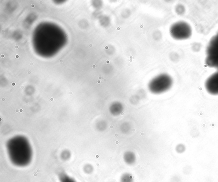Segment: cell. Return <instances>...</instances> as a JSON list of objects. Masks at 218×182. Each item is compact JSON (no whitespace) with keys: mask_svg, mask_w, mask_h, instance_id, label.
Returning <instances> with one entry per match:
<instances>
[{"mask_svg":"<svg viewBox=\"0 0 218 182\" xmlns=\"http://www.w3.org/2000/svg\"><path fill=\"white\" fill-rule=\"evenodd\" d=\"M205 63L209 67L218 69V32L212 37L207 46Z\"/></svg>","mask_w":218,"mask_h":182,"instance_id":"6da1fadb","label":"cell"},{"mask_svg":"<svg viewBox=\"0 0 218 182\" xmlns=\"http://www.w3.org/2000/svg\"><path fill=\"white\" fill-rule=\"evenodd\" d=\"M170 33L173 38L176 40H186L191 36L192 30L188 23L184 21H179L171 26Z\"/></svg>","mask_w":218,"mask_h":182,"instance_id":"7a4b0ae2","label":"cell"},{"mask_svg":"<svg viewBox=\"0 0 218 182\" xmlns=\"http://www.w3.org/2000/svg\"><path fill=\"white\" fill-rule=\"evenodd\" d=\"M207 92L212 95H218V72L209 77L205 83Z\"/></svg>","mask_w":218,"mask_h":182,"instance_id":"3957f363","label":"cell"},{"mask_svg":"<svg viewBox=\"0 0 218 182\" xmlns=\"http://www.w3.org/2000/svg\"><path fill=\"white\" fill-rule=\"evenodd\" d=\"M60 180H61V182H76L72 178L65 175L62 176Z\"/></svg>","mask_w":218,"mask_h":182,"instance_id":"277c9868","label":"cell"},{"mask_svg":"<svg viewBox=\"0 0 218 182\" xmlns=\"http://www.w3.org/2000/svg\"><path fill=\"white\" fill-rule=\"evenodd\" d=\"M16 83L15 82H13L12 83V85L13 87H15V86H16Z\"/></svg>","mask_w":218,"mask_h":182,"instance_id":"5b68a950","label":"cell"},{"mask_svg":"<svg viewBox=\"0 0 218 182\" xmlns=\"http://www.w3.org/2000/svg\"><path fill=\"white\" fill-rule=\"evenodd\" d=\"M19 58H20V56H19V55H16V59H18Z\"/></svg>","mask_w":218,"mask_h":182,"instance_id":"8992f818","label":"cell"},{"mask_svg":"<svg viewBox=\"0 0 218 182\" xmlns=\"http://www.w3.org/2000/svg\"><path fill=\"white\" fill-rule=\"evenodd\" d=\"M31 6L32 8H34L35 5L34 4H31Z\"/></svg>","mask_w":218,"mask_h":182,"instance_id":"52a82bcc","label":"cell"},{"mask_svg":"<svg viewBox=\"0 0 218 182\" xmlns=\"http://www.w3.org/2000/svg\"><path fill=\"white\" fill-rule=\"evenodd\" d=\"M27 73H28L29 75H30V74H31L32 72H31L30 71H29L28 72H27Z\"/></svg>","mask_w":218,"mask_h":182,"instance_id":"ba28073f","label":"cell"},{"mask_svg":"<svg viewBox=\"0 0 218 182\" xmlns=\"http://www.w3.org/2000/svg\"><path fill=\"white\" fill-rule=\"evenodd\" d=\"M18 48L19 47L18 46L16 45L15 46V49H18Z\"/></svg>","mask_w":218,"mask_h":182,"instance_id":"9c48e42d","label":"cell"},{"mask_svg":"<svg viewBox=\"0 0 218 182\" xmlns=\"http://www.w3.org/2000/svg\"><path fill=\"white\" fill-rule=\"evenodd\" d=\"M16 111V113H18V112H19V110L18 109H16V111Z\"/></svg>","mask_w":218,"mask_h":182,"instance_id":"30bf717a","label":"cell"},{"mask_svg":"<svg viewBox=\"0 0 218 182\" xmlns=\"http://www.w3.org/2000/svg\"><path fill=\"white\" fill-rule=\"evenodd\" d=\"M1 57L2 58H4L5 57L4 55L2 54V55H1Z\"/></svg>","mask_w":218,"mask_h":182,"instance_id":"8fae6325","label":"cell"},{"mask_svg":"<svg viewBox=\"0 0 218 182\" xmlns=\"http://www.w3.org/2000/svg\"><path fill=\"white\" fill-rule=\"evenodd\" d=\"M63 62V61L61 59L60 60V63H62Z\"/></svg>","mask_w":218,"mask_h":182,"instance_id":"7c38bea8","label":"cell"},{"mask_svg":"<svg viewBox=\"0 0 218 182\" xmlns=\"http://www.w3.org/2000/svg\"><path fill=\"white\" fill-rule=\"evenodd\" d=\"M50 100L51 101H53V100H54V99H53V98H52H52H50Z\"/></svg>","mask_w":218,"mask_h":182,"instance_id":"4fadbf2b","label":"cell"},{"mask_svg":"<svg viewBox=\"0 0 218 182\" xmlns=\"http://www.w3.org/2000/svg\"><path fill=\"white\" fill-rule=\"evenodd\" d=\"M2 100L3 101H5V98H3L2 99Z\"/></svg>","mask_w":218,"mask_h":182,"instance_id":"5bb4252c","label":"cell"},{"mask_svg":"<svg viewBox=\"0 0 218 182\" xmlns=\"http://www.w3.org/2000/svg\"><path fill=\"white\" fill-rule=\"evenodd\" d=\"M69 95H71L73 94V92H69Z\"/></svg>","mask_w":218,"mask_h":182,"instance_id":"9a60e30c","label":"cell"},{"mask_svg":"<svg viewBox=\"0 0 218 182\" xmlns=\"http://www.w3.org/2000/svg\"><path fill=\"white\" fill-rule=\"evenodd\" d=\"M21 89H24V86H22L21 87Z\"/></svg>","mask_w":218,"mask_h":182,"instance_id":"2e32d148","label":"cell"},{"mask_svg":"<svg viewBox=\"0 0 218 182\" xmlns=\"http://www.w3.org/2000/svg\"><path fill=\"white\" fill-rule=\"evenodd\" d=\"M20 112H23V110L22 109H21L20 110Z\"/></svg>","mask_w":218,"mask_h":182,"instance_id":"e0dca14e","label":"cell"},{"mask_svg":"<svg viewBox=\"0 0 218 182\" xmlns=\"http://www.w3.org/2000/svg\"><path fill=\"white\" fill-rule=\"evenodd\" d=\"M30 65L31 66H33V63H30Z\"/></svg>","mask_w":218,"mask_h":182,"instance_id":"ac0fdd59","label":"cell"},{"mask_svg":"<svg viewBox=\"0 0 218 182\" xmlns=\"http://www.w3.org/2000/svg\"><path fill=\"white\" fill-rule=\"evenodd\" d=\"M65 37H68V35L67 34H65Z\"/></svg>","mask_w":218,"mask_h":182,"instance_id":"d6986e66","label":"cell"},{"mask_svg":"<svg viewBox=\"0 0 218 182\" xmlns=\"http://www.w3.org/2000/svg\"><path fill=\"white\" fill-rule=\"evenodd\" d=\"M27 44L28 45L30 44V43L29 42H27Z\"/></svg>","mask_w":218,"mask_h":182,"instance_id":"ffe728a7","label":"cell"},{"mask_svg":"<svg viewBox=\"0 0 218 182\" xmlns=\"http://www.w3.org/2000/svg\"><path fill=\"white\" fill-rule=\"evenodd\" d=\"M5 32L4 30H2V32Z\"/></svg>","mask_w":218,"mask_h":182,"instance_id":"44dd1931","label":"cell"},{"mask_svg":"<svg viewBox=\"0 0 218 182\" xmlns=\"http://www.w3.org/2000/svg\"><path fill=\"white\" fill-rule=\"evenodd\" d=\"M13 92V90H10V92Z\"/></svg>","mask_w":218,"mask_h":182,"instance_id":"7402d4cb","label":"cell"},{"mask_svg":"<svg viewBox=\"0 0 218 182\" xmlns=\"http://www.w3.org/2000/svg\"><path fill=\"white\" fill-rule=\"evenodd\" d=\"M93 68H95V66L93 65Z\"/></svg>","mask_w":218,"mask_h":182,"instance_id":"603a6c76","label":"cell"},{"mask_svg":"<svg viewBox=\"0 0 218 182\" xmlns=\"http://www.w3.org/2000/svg\"><path fill=\"white\" fill-rule=\"evenodd\" d=\"M90 47H92V45H91H91H90Z\"/></svg>","mask_w":218,"mask_h":182,"instance_id":"cb8c5ba5","label":"cell"},{"mask_svg":"<svg viewBox=\"0 0 218 182\" xmlns=\"http://www.w3.org/2000/svg\"><path fill=\"white\" fill-rule=\"evenodd\" d=\"M40 3L41 4H42V2H40Z\"/></svg>","mask_w":218,"mask_h":182,"instance_id":"d4e9b609","label":"cell"},{"mask_svg":"<svg viewBox=\"0 0 218 182\" xmlns=\"http://www.w3.org/2000/svg\"><path fill=\"white\" fill-rule=\"evenodd\" d=\"M72 16H73V15H72Z\"/></svg>","mask_w":218,"mask_h":182,"instance_id":"484cf974","label":"cell"}]
</instances>
